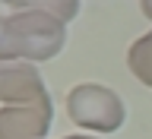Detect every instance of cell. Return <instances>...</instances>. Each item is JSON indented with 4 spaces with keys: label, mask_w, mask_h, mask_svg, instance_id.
Masks as SVG:
<instances>
[{
    "label": "cell",
    "mask_w": 152,
    "mask_h": 139,
    "mask_svg": "<svg viewBox=\"0 0 152 139\" xmlns=\"http://www.w3.org/2000/svg\"><path fill=\"white\" fill-rule=\"evenodd\" d=\"M0 104H51L48 85L35 63L28 60L0 63Z\"/></svg>",
    "instance_id": "3957f363"
},
{
    "label": "cell",
    "mask_w": 152,
    "mask_h": 139,
    "mask_svg": "<svg viewBox=\"0 0 152 139\" xmlns=\"http://www.w3.org/2000/svg\"><path fill=\"white\" fill-rule=\"evenodd\" d=\"M0 3H7V0H0Z\"/></svg>",
    "instance_id": "30bf717a"
},
{
    "label": "cell",
    "mask_w": 152,
    "mask_h": 139,
    "mask_svg": "<svg viewBox=\"0 0 152 139\" xmlns=\"http://www.w3.org/2000/svg\"><path fill=\"white\" fill-rule=\"evenodd\" d=\"M10 60H16V51L7 35V16H0V63H10Z\"/></svg>",
    "instance_id": "52a82bcc"
},
{
    "label": "cell",
    "mask_w": 152,
    "mask_h": 139,
    "mask_svg": "<svg viewBox=\"0 0 152 139\" xmlns=\"http://www.w3.org/2000/svg\"><path fill=\"white\" fill-rule=\"evenodd\" d=\"M7 7L16 9H38V13H51L60 22H73L79 16V0H7Z\"/></svg>",
    "instance_id": "8992f818"
},
{
    "label": "cell",
    "mask_w": 152,
    "mask_h": 139,
    "mask_svg": "<svg viewBox=\"0 0 152 139\" xmlns=\"http://www.w3.org/2000/svg\"><path fill=\"white\" fill-rule=\"evenodd\" d=\"M66 117L89 133H117L127 120L121 95L102 82H79L64 98Z\"/></svg>",
    "instance_id": "7a4b0ae2"
},
{
    "label": "cell",
    "mask_w": 152,
    "mask_h": 139,
    "mask_svg": "<svg viewBox=\"0 0 152 139\" xmlns=\"http://www.w3.org/2000/svg\"><path fill=\"white\" fill-rule=\"evenodd\" d=\"M54 104H3L0 139H48Z\"/></svg>",
    "instance_id": "277c9868"
},
{
    "label": "cell",
    "mask_w": 152,
    "mask_h": 139,
    "mask_svg": "<svg viewBox=\"0 0 152 139\" xmlns=\"http://www.w3.org/2000/svg\"><path fill=\"white\" fill-rule=\"evenodd\" d=\"M127 66H130V73L136 76L142 85L152 89V28L130 44V51H127Z\"/></svg>",
    "instance_id": "5b68a950"
},
{
    "label": "cell",
    "mask_w": 152,
    "mask_h": 139,
    "mask_svg": "<svg viewBox=\"0 0 152 139\" xmlns=\"http://www.w3.org/2000/svg\"><path fill=\"white\" fill-rule=\"evenodd\" d=\"M64 139H98V136H64Z\"/></svg>",
    "instance_id": "9c48e42d"
},
{
    "label": "cell",
    "mask_w": 152,
    "mask_h": 139,
    "mask_svg": "<svg viewBox=\"0 0 152 139\" xmlns=\"http://www.w3.org/2000/svg\"><path fill=\"white\" fill-rule=\"evenodd\" d=\"M140 9H142L146 19H152V0H140Z\"/></svg>",
    "instance_id": "ba28073f"
},
{
    "label": "cell",
    "mask_w": 152,
    "mask_h": 139,
    "mask_svg": "<svg viewBox=\"0 0 152 139\" xmlns=\"http://www.w3.org/2000/svg\"><path fill=\"white\" fill-rule=\"evenodd\" d=\"M7 35L16 51V60L41 63L64 51L66 22H60L51 13H38V9H16L7 16Z\"/></svg>",
    "instance_id": "6da1fadb"
}]
</instances>
